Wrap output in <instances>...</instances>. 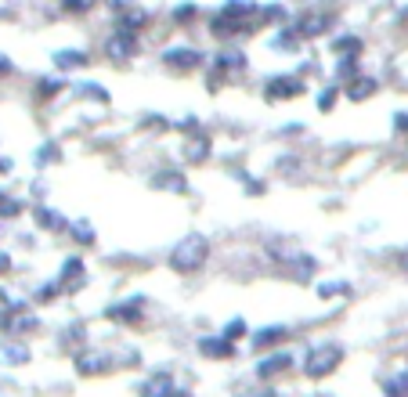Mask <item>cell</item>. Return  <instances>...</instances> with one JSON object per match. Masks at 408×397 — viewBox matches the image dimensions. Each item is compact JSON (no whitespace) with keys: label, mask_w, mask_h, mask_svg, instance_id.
Here are the masks:
<instances>
[{"label":"cell","mask_w":408,"mask_h":397,"mask_svg":"<svg viewBox=\"0 0 408 397\" xmlns=\"http://www.w3.org/2000/svg\"><path fill=\"white\" fill-rule=\"evenodd\" d=\"M206 253H210V242L203 235H188V238H181L177 246H174L170 267L181 271V274H192V271H199L206 264Z\"/></svg>","instance_id":"cell-1"},{"label":"cell","mask_w":408,"mask_h":397,"mask_svg":"<svg viewBox=\"0 0 408 397\" xmlns=\"http://www.w3.org/2000/svg\"><path fill=\"white\" fill-rule=\"evenodd\" d=\"M343 361V347H336V343H329V347H322V350H311L307 354V365H304V372L311 376V379H318V376H329L336 365Z\"/></svg>","instance_id":"cell-2"},{"label":"cell","mask_w":408,"mask_h":397,"mask_svg":"<svg viewBox=\"0 0 408 397\" xmlns=\"http://www.w3.org/2000/svg\"><path fill=\"white\" fill-rule=\"evenodd\" d=\"M293 25H296V33H300L304 40H315V37H322V33H329V29H332V15L307 11V15H300Z\"/></svg>","instance_id":"cell-3"},{"label":"cell","mask_w":408,"mask_h":397,"mask_svg":"<svg viewBox=\"0 0 408 397\" xmlns=\"http://www.w3.org/2000/svg\"><path fill=\"white\" fill-rule=\"evenodd\" d=\"M163 62H167V66H174V69H181V73H192V69H199V66H203V54H199L196 47L177 44V47L163 51Z\"/></svg>","instance_id":"cell-4"},{"label":"cell","mask_w":408,"mask_h":397,"mask_svg":"<svg viewBox=\"0 0 408 397\" xmlns=\"http://www.w3.org/2000/svg\"><path fill=\"white\" fill-rule=\"evenodd\" d=\"M138 54V33H131V29H116V37H109V58H116V62H123V58Z\"/></svg>","instance_id":"cell-5"},{"label":"cell","mask_w":408,"mask_h":397,"mask_svg":"<svg viewBox=\"0 0 408 397\" xmlns=\"http://www.w3.org/2000/svg\"><path fill=\"white\" fill-rule=\"evenodd\" d=\"M304 90V83L300 80H289V76H275L268 87H264V94H268V102H278V98H296Z\"/></svg>","instance_id":"cell-6"},{"label":"cell","mask_w":408,"mask_h":397,"mask_svg":"<svg viewBox=\"0 0 408 397\" xmlns=\"http://www.w3.org/2000/svg\"><path fill=\"white\" fill-rule=\"evenodd\" d=\"M242 69H246V54L232 47V51H224L221 58H217V73L213 76H228V73H242Z\"/></svg>","instance_id":"cell-7"},{"label":"cell","mask_w":408,"mask_h":397,"mask_svg":"<svg viewBox=\"0 0 408 397\" xmlns=\"http://www.w3.org/2000/svg\"><path fill=\"white\" fill-rule=\"evenodd\" d=\"M289 365H293V358L289 354H271V358H264L260 365H257V376H278V372H286L289 369Z\"/></svg>","instance_id":"cell-8"},{"label":"cell","mask_w":408,"mask_h":397,"mask_svg":"<svg viewBox=\"0 0 408 397\" xmlns=\"http://www.w3.org/2000/svg\"><path fill=\"white\" fill-rule=\"evenodd\" d=\"M351 87H347V98L351 102H365L368 94H376V80L372 76H354V80H347Z\"/></svg>","instance_id":"cell-9"},{"label":"cell","mask_w":408,"mask_h":397,"mask_svg":"<svg viewBox=\"0 0 408 397\" xmlns=\"http://www.w3.org/2000/svg\"><path fill=\"white\" fill-rule=\"evenodd\" d=\"M141 311H145V300L138 296V300H131V303H119V307H112V311H109V318H119V322H138V318H141Z\"/></svg>","instance_id":"cell-10"},{"label":"cell","mask_w":408,"mask_h":397,"mask_svg":"<svg viewBox=\"0 0 408 397\" xmlns=\"http://www.w3.org/2000/svg\"><path fill=\"white\" fill-rule=\"evenodd\" d=\"M286 329H282V325H271V329H260L257 336H253V347L257 350H264V347H275V343H282V340H286Z\"/></svg>","instance_id":"cell-11"},{"label":"cell","mask_w":408,"mask_h":397,"mask_svg":"<svg viewBox=\"0 0 408 397\" xmlns=\"http://www.w3.org/2000/svg\"><path fill=\"white\" fill-rule=\"evenodd\" d=\"M199 350L210 354V358H232V354H235V347H232L228 336H224V340H199Z\"/></svg>","instance_id":"cell-12"},{"label":"cell","mask_w":408,"mask_h":397,"mask_svg":"<svg viewBox=\"0 0 408 397\" xmlns=\"http://www.w3.org/2000/svg\"><path fill=\"white\" fill-rule=\"evenodd\" d=\"M300 40H304V37L296 33V25H293V29H282V33L275 37V44H271V47L286 54V51H296V44H300Z\"/></svg>","instance_id":"cell-13"},{"label":"cell","mask_w":408,"mask_h":397,"mask_svg":"<svg viewBox=\"0 0 408 397\" xmlns=\"http://www.w3.org/2000/svg\"><path fill=\"white\" fill-rule=\"evenodd\" d=\"M383 393H387V397H408V372H397L394 379H387Z\"/></svg>","instance_id":"cell-14"},{"label":"cell","mask_w":408,"mask_h":397,"mask_svg":"<svg viewBox=\"0 0 408 397\" xmlns=\"http://www.w3.org/2000/svg\"><path fill=\"white\" fill-rule=\"evenodd\" d=\"M145 22H148V18H145L141 11H123V15H119V22H116V29H131V33H138V29H141Z\"/></svg>","instance_id":"cell-15"},{"label":"cell","mask_w":408,"mask_h":397,"mask_svg":"<svg viewBox=\"0 0 408 397\" xmlns=\"http://www.w3.org/2000/svg\"><path fill=\"white\" fill-rule=\"evenodd\" d=\"M105 354H80V372H102Z\"/></svg>","instance_id":"cell-16"},{"label":"cell","mask_w":408,"mask_h":397,"mask_svg":"<svg viewBox=\"0 0 408 397\" xmlns=\"http://www.w3.org/2000/svg\"><path fill=\"white\" fill-rule=\"evenodd\" d=\"M332 51H336V54H361V40H358V37H340V40L332 44Z\"/></svg>","instance_id":"cell-17"},{"label":"cell","mask_w":408,"mask_h":397,"mask_svg":"<svg viewBox=\"0 0 408 397\" xmlns=\"http://www.w3.org/2000/svg\"><path fill=\"white\" fill-rule=\"evenodd\" d=\"M54 62H58V66H83L87 54H83V51H61V54H54Z\"/></svg>","instance_id":"cell-18"},{"label":"cell","mask_w":408,"mask_h":397,"mask_svg":"<svg viewBox=\"0 0 408 397\" xmlns=\"http://www.w3.org/2000/svg\"><path fill=\"white\" fill-rule=\"evenodd\" d=\"M40 224L44 228H66V217H61V213H51V209H40Z\"/></svg>","instance_id":"cell-19"},{"label":"cell","mask_w":408,"mask_h":397,"mask_svg":"<svg viewBox=\"0 0 408 397\" xmlns=\"http://www.w3.org/2000/svg\"><path fill=\"white\" fill-rule=\"evenodd\" d=\"M206 152H210V141H206V138H199L192 148H188V159H203Z\"/></svg>","instance_id":"cell-20"},{"label":"cell","mask_w":408,"mask_h":397,"mask_svg":"<svg viewBox=\"0 0 408 397\" xmlns=\"http://www.w3.org/2000/svg\"><path fill=\"white\" fill-rule=\"evenodd\" d=\"M76 238H80V242H90V238H94L90 224H76Z\"/></svg>","instance_id":"cell-21"},{"label":"cell","mask_w":408,"mask_h":397,"mask_svg":"<svg viewBox=\"0 0 408 397\" xmlns=\"http://www.w3.org/2000/svg\"><path fill=\"white\" fill-rule=\"evenodd\" d=\"M332 102H336V90H322V112H329Z\"/></svg>","instance_id":"cell-22"},{"label":"cell","mask_w":408,"mask_h":397,"mask_svg":"<svg viewBox=\"0 0 408 397\" xmlns=\"http://www.w3.org/2000/svg\"><path fill=\"white\" fill-rule=\"evenodd\" d=\"M192 15H196L192 4H188V8H177V22H192Z\"/></svg>","instance_id":"cell-23"},{"label":"cell","mask_w":408,"mask_h":397,"mask_svg":"<svg viewBox=\"0 0 408 397\" xmlns=\"http://www.w3.org/2000/svg\"><path fill=\"white\" fill-rule=\"evenodd\" d=\"M239 397H275L271 390H246V393H239Z\"/></svg>","instance_id":"cell-24"},{"label":"cell","mask_w":408,"mask_h":397,"mask_svg":"<svg viewBox=\"0 0 408 397\" xmlns=\"http://www.w3.org/2000/svg\"><path fill=\"white\" fill-rule=\"evenodd\" d=\"M4 73H11V62H8L4 54H0V76H4Z\"/></svg>","instance_id":"cell-25"},{"label":"cell","mask_w":408,"mask_h":397,"mask_svg":"<svg viewBox=\"0 0 408 397\" xmlns=\"http://www.w3.org/2000/svg\"><path fill=\"white\" fill-rule=\"evenodd\" d=\"M394 123H397V130H408V116H397Z\"/></svg>","instance_id":"cell-26"},{"label":"cell","mask_w":408,"mask_h":397,"mask_svg":"<svg viewBox=\"0 0 408 397\" xmlns=\"http://www.w3.org/2000/svg\"><path fill=\"white\" fill-rule=\"evenodd\" d=\"M8 264H11V260H8L4 253H0V274H4V271H8Z\"/></svg>","instance_id":"cell-27"},{"label":"cell","mask_w":408,"mask_h":397,"mask_svg":"<svg viewBox=\"0 0 408 397\" xmlns=\"http://www.w3.org/2000/svg\"><path fill=\"white\" fill-rule=\"evenodd\" d=\"M167 397H192V393H188V390H170Z\"/></svg>","instance_id":"cell-28"},{"label":"cell","mask_w":408,"mask_h":397,"mask_svg":"<svg viewBox=\"0 0 408 397\" xmlns=\"http://www.w3.org/2000/svg\"><path fill=\"white\" fill-rule=\"evenodd\" d=\"M404 267H408V257H404Z\"/></svg>","instance_id":"cell-29"}]
</instances>
